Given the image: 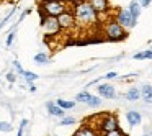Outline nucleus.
Listing matches in <instances>:
<instances>
[{
	"instance_id": "393cba45",
	"label": "nucleus",
	"mask_w": 152,
	"mask_h": 136,
	"mask_svg": "<svg viewBox=\"0 0 152 136\" xmlns=\"http://www.w3.org/2000/svg\"><path fill=\"white\" fill-rule=\"evenodd\" d=\"M13 13H15V10H12V12H10V13H8V15H7V17H5V18H4V20H2V23H0V31H2V28H4V26H5V25H7V23H8V20H10V18H12V15H13Z\"/></svg>"
},
{
	"instance_id": "c756f323",
	"label": "nucleus",
	"mask_w": 152,
	"mask_h": 136,
	"mask_svg": "<svg viewBox=\"0 0 152 136\" xmlns=\"http://www.w3.org/2000/svg\"><path fill=\"white\" fill-rule=\"evenodd\" d=\"M15 79H17V77H15V74H13V72H8V74H7V80H8V82L13 84V82H15Z\"/></svg>"
},
{
	"instance_id": "dca6fc26",
	"label": "nucleus",
	"mask_w": 152,
	"mask_h": 136,
	"mask_svg": "<svg viewBox=\"0 0 152 136\" xmlns=\"http://www.w3.org/2000/svg\"><path fill=\"white\" fill-rule=\"evenodd\" d=\"M128 8H129V12L132 13V17H134L136 20H137V18H139V15H141V5H139V2H137V0H132V2H131V5H129Z\"/></svg>"
},
{
	"instance_id": "a878e982",
	"label": "nucleus",
	"mask_w": 152,
	"mask_h": 136,
	"mask_svg": "<svg viewBox=\"0 0 152 136\" xmlns=\"http://www.w3.org/2000/svg\"><path fill=\"white\" fill-rule=\"evenodd\" d=\"M13 67H15V71H17L20 76H23V72H25V69L21 67V64L18 62V61H13Z\"/></svg>"
},
{
	"instance_id": "39448f33",
	"label": "nucleus",
	"mask_w": 152,
	"mask_h": 136,
	"mask_svg": "<svg viewBox=\"0 0 152 136\" xmlns=\"http://www.w3.org/2000/svg\"><path fill=\"white\" fill-rule=\"evenodd\" d=\"M41 26L44 30V36L46 38H56L61 33V25L57 21V17H48V15L41 13Z\"/></svg>"
},
{
	"instance_id": "f257e3e1",
	"label": "nucleus",
	"mask_w": 152,
	"mask_h": 136,
	"mask_svg": "<svg viewBox=\"0 0 152 136\" xmlns=\"http://www.w3.org/2000/svg\"><path fill=\"white\" fill-rule=\"evenodd\" d=\"M74 15H75V20H77V26H82V28H88L93 26L100 21V17L93 7L88 4V0H80L79 4L74 5Z\"/></svg>"
},
{
	"instance_id": "f8f14e48",
	"label": "nucleus",
	"mask_w": 152,
	"mask_h": 136,
	"mask_svg": "<svg viewBox=\"0 0 152 136\" xmlns=\"http://www.w3.org/2000/svg\"><path fill=\"white\" fill-rule=\"evenodd\" d=\"M126 121L129 123V126H137L142 121V116L136 110H129V112H126Z\"/></svg>"
},
{
	"instance_id": "1a4fd4ad",
	"label": "nucleus",
	"mask_w": 152,
	"mask_h": 136,
	"mask_svg": "<svg viewBox=\"0 0 152 136\" xmlns=\"http://www.w3.org/2000/svg\"><path fill=\"white\" fill-rule=\"evenodd\" d=\"M88 4L98 13L100 20H102V17H108L110 15V2L108 0H88Z\"/></svg>"
},
{
	"instance_id": "f03ea898",
	"label": "nucleus",
	"mask_w": 152,
	"mask_h": 136,
	"mask_svg": "<svg viewBox=\"0 0 152 136\" xmlns=\"http://www.w3.org/2000/svg\"><path fill=\"white\" fill-rule=\"evenodd\" d=\"M103 35H105L106 41L111 43H121L128 38V30L116 21V18H110L103 25Z\"/></svg>"
},
{
	"instance_id": "2f4dec72",
	"label": "nucleus",
	"mask_w": 152,
	"mask_h": 136,
	"mask_svg": "<svg viewBox=\"0 0 152 136\" xmlns=\"http://www.w3.org/2000/svg\"><path fill=\"white\" fill-rule=\"evenodd\" d=\"M142 136H151V135H147V133H145V135H142Z\"/></svg>"
},
{
	"instance_id": "ddd939ff",
	"label": "nucleus",
	"mask_w": 152,
	"mask_h": 136,
	"mask_svg": "<svg viewBox=\"0 0 152 136\" xmlns=\"http://www.w3.org/2000/svg\"><path fill=\"white\" fill-rule=\"evenodd\" d=\"M72 136H96V133H95V129H93V126H90V125H82Z\"/></svg>"
},
{
	"instance_id": "c85d7f7f",
	"label": "nucleus",
	"mask_w": 152,
	"mask_h": 136,
	"mask_svg": "<svg viewBox=\"0 0 152 136\" xmlns=\"http://www.w3.org/2000/svg\"><path fill=\"white\" fill-rule=\"evenodd\" d=\"M103 77H105V79H116V77H118V74L113 71V72H108L106 76H103Z\"/></svg>"
},
{
	"instance_id": "aec40b11",
	"label": "nucleus",
	"mask_w": 152,
	"mask_h": 136,
	"mask_svg": "<svg viewBox=\"0 0 152 136\" xmlns=\"http://www.w3.org/2000/svg\"><path fill=\"white\" fill-rule=\"evenodd\" d=\"M23 79L26 80L28 84H33L34 80L38 79V76L34 72H31V71H25V72H23Z\"/></svg>"
},
{
	"instance_id": "5701e85b",
	"label": "nucleus",
	"mask_w": 152,
	"mask_h": 136,
	"mask_svg": "<svg viewBox=\"0 0 152 136\" xmlns=\"http://www.w3.org/2000/svg\"><path fill=\"white\" fill-rule=\"evenodd\" d=\"M12 125L10 123H5V121H0V131H5V133H10L12 131Z\"/></svg>"
},
{
	"instance_id": "412c9836",
	"label": "nucleus",
	"mask_w": 152,
	"mask_h": 136,
	"mask_svg": "<svg viewBox=\"0 0 152 136\" xmlns=\"http://www.w3.org/2000/svg\"><path fill=\"white\" fill-rule=\"evenodd\" d=\"M102 136H126V135L123 133V129H121V128H116V129H113V131H106V133H103Z\"/></svg>"
},
{
	"instance_id": "9d476101",
	"label": "nucleus",
	"mask_w": 152,
	"mask_h": 136,
	"mask_svg": "<svg viewBox=\"0 0 152 136\" xmlns=\"http://www.w3.org/2000/svg\"><path fill=\"white\" fill-rule=\"evenodd\" d=\"M96 92L103 99H115L116 97V89L113 87V84H100L96 87Z\"/></svg>"
},
{
	"instance_id": "b1692460",
	"label": "nucleus",
	"mask_w": 152,
	"mask_h": 136,
	"mask_svg": "<svg viewBox=\"0 0 152 136\" xmlns=\"http://www.w3.org/2000/svg\"><path fill=\"white\" fill-rule=\"evenodd\" d=\"M26 125H28V120H21L20 128H18V133H17V136H23V133H25V128H26Z\"/></svg>"
},
{
	"instance_id": "9b49d317",
	"label": "nucleus",
	"mask_w": 152,
	"mask_h": 136,
	"mask_svg": "<svg viewBox=\"0 0 152 136\" xmlns=\"http://www.w3.org/2000/svg\"><path fill=\"white\" fill-rule=\"evenodd\" d=\"M46 110L49 112V115H53V116H61V118L66 116V110L61 108L56 102H48L46 103Z\"/></svg>"
},
{
	"instance_id": "7ed1b4c3",
	"label": "nucleus",
	"mask_w": 152,
	"mask_h": 136,
	"mask_svg": "<svg viewBox=\"0 0 152 136\" xmlns=\"http://www.w3.org/2000/svg\"><path fill=\"white\" fill-rule=\"evenodd\" d=\"M69 0H41L39 2V12L48 17H59L61 13L67 10Z\"/></svg>"
},
{
	"instance_id": "20e7f679",
	"label": "nucleus",
	"mask_w": 152,
	"mask_h": 136,
	"mask_svg": "<svg viewBox=\"0 0 152 136\" xmlns=\"http://www.w3.org/2000/svg\"><path fill=\"white\" fill-rule=\"evenodd\" d=\"M96 118H98L96 128H100L102 133L113 131V129L119 128V120L115 113H110V112L108 113H100V115H96Z\"/></svg>"
},
{
	"instance_id": "4468645a",
	"label": "nucleus",
	"mask_w": 152,
	"mask_h": 136,
	"mask_svg": "<svg viewBox=\"0 0 152 136\" xmlns=\"http://www.w3.org/2000/svg\"><path fill=\"white\" fill-rule=\"evenodd\" d=\"M141 97L144 99L145 103H152V85L151 84H145L141 87Z\"/></svg>"
},
{
	"instance_id": "6e6552de",
	"label": "nucleus",
	"mask_w": 152,
	"mask_h": 136,
	"mask_svg": "<svg viewBox=\"0 0 152 136\" xmlns=\"http://www.w3.org/2000/svg\"><path fill=\"white\" fill-rule=\"evenodd\" d=\"M75 100H77V102L85 103V105H88V107H92V108H98V107L102 105V100H100V97L92 95V93L87 92V90H83V92L77 93Z\"/></svg>"
},
{
	"instance_id": "0eeeda50",
	"label": "nucleus",
	"mask_w": 152,
	"mask_h": 136,
	"mask_svg": "<svg viewBox=\"0 0 152 136\" xmlns=\"http://www.w3.org/2000/svg\"><path fill=\"white\" fill-rule=\"evenodd\" d=\"M116 21H118L121 26H124L126 30H131V28L136 26V18L132 17V13L129 12V8H123L116 13Z\"/></svg>"
},
{
	"instance_id": "a211bd4d",
	"label": "nucleus",
	"mask_w": 152,
	"mask_h": 136,
	"mask_svg": "<svg viewBox=\"0 0 152 136\" xmlns=\"http://www.w3.org/2000/svg\"><path fill=\"white\" fill-rule=\"evenodd\" d=\"M56 103L61 107V108H64V110H70V108H74V107H75V102H70V100H64V99H57V100H56Z\"/></svg>"
},
{
	"instance_id": "bb28decb",
	"label": "nucleus",
	"mask_w": 152,
	"mask_h": 136,
	"mask_svg": "<svg viewBox=\"0 0 152 136\" xmlns=\"http://www.w3.org/2000/svg\"><path fill=\"white\" fill-rule=\"evenodd\" d=\"M13 40H15V31H12V33H8V36H7V41H5V44H7V46H12V43H13Z\"/></svg>"
},
{
	"instance_id": "423d86ee",
	"label": "nucleus",
	"mask_w": 152,
	"mask_h": 136,
	"mask_svg": "<svg viewBox=\"0 0 152 136\" xmlns=\"http://www.w3.org/2000/svg\"><path fill=\"white\" fill-rule=\"evenodd\" d=\"M57 21H59L62 31H70L77 26V20H75V15H74V10H69V8L57 17Z\"/></svg>"
},
{
	"instance_id": "4be33fe9",
	"label": "nucleus",
	"mask_w": 152,
	"mask_h": 136,
	"mask_svg": "<svg viewBox=\"0 0 152 136\" xmlns=\"http://www.w3.org/2000/svg\"><path fill=\"white\" fill-rule=\"evenodd\" d=\"M74 123H75V118H74V116H62V118H61V125L62 126L74 125Z\"/></svg>"
},
{
	"instance_id": "473e14b6",
	"label": "nucleus",
	"mask_w": 152,
	"mask_h": 136,
	"mask_svg": "<svg viewBox=\"0 0 152 136\" xmlns=\"http://www.w3.org/2000/svg\"><path fill=\"white\" fill-rule=\"evenodd\" d=\"M56 136H57V135H56Z\"/></svg>"
},
{
	"instance_id": "7c9ffc66",
	"label": "nucleus",
	"mask_w": 152,
	"mask_h": 136,
	"mask_svg": "<svg viewBox=\"0 0 152 136\" xmlns=\"http://www.w3.org/2000/svg\"><path fill=\"white\" fill-rule=\"evenodd\" d=\"M30 92H36V85L34 84H30Z\"/></svg>"
},
{
	"instance_id": "2eb2a0df",
	"label": "nucleus",
	"mask_w": 152,
	"mask_h": 136,
	"mask_svg": "<svg viewBox=\"0 0 152 136\" xmlns=\"http://www.w3.org/2000/svg\"><path fill=\"white\" fill-rule=\"evenodd\" d=\"M124 97H126V100H129V102H136V100H139V97H141V89L131 87V89L126 90Z\"/></svg>"
},
{
	"instance_id": "f3484780",
	"label": "nucleus",
	"mask_w": 152,
	"mask_h": 136,
	"mask_svg": "<svg viewBox=\"0 0 152 136\" xmlns=\"http://www.w3.org/2000/svg\"><path fill=\"white\" fill-rule=\"evenodd\" d=\"M132 59H136V61L152 59V49H145V51H141V53H136L134 56H132Z\"/></svg>"
},
{
	"instance_id": "6ab92c4d",
	"label": "nucleus",
	"mask_w": 152,
	"mask_h": 136,
	"mask_svg": "<svg viewBox=\"0 0 152 136\" xmlns=\"http://www.w3.org/2000/svg\"><path fill=\"white\" fill-rule=\"evenodd\" d=\"M34 62L36 64H46V62H49V56H48L46 53H38L36 56H34Z\"/></svg>"
},
{
	"instance_id": "cd10ccee",
	"label": "nucleus",
	"mask_w": 152,
	"mask_h": 136,
	"mask_svg": "<svg viewBox=\"0 0 152 136\" xmlns=\"http://www.w3.org/2000/svg\"><path fill=\"white\" fill-rule=\"evenodd\" d=\"M137 2H139V5H141V7H149V5H151L152 4V0H137Z\"/></svg>"
}]
</instances>
